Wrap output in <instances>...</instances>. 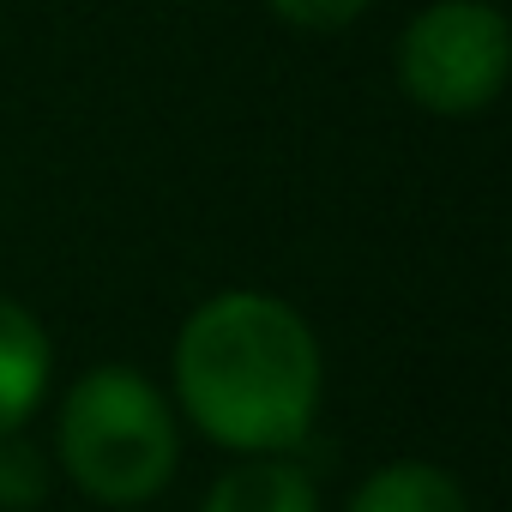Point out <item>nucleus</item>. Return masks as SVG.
I'll list each match as a JSON object with an SVG mask.
<instances>
[{
  "label": "nucleus",
  "instance_id": "obj_3",
  "mask_svg": "<svg viewBox=\"0 0 512 512\" xmlns=\"http://www.w3.org/2000/svg\"><path fill=\"white\" fill-rule=\"evenodd\" d=\"M512 73V25L494 0H434L398 37V91L446 121L482 115Z\"/></svg>",
  "mask_w": 512,
  "mask_h": 512
},
{
  "label": "nucleus",
  "instance_id": "obj_2",
  "mask_svg": "<svg viewBox=\"0 0 512 512\" xmlns=\"http://www.w3.org/2000/svg\"><path fill=\"white\" fill-rule=\"evenodd\" d=\"M55 458L97 506H145L175 482L181 464L175 404L139 368L103 362L61 398Z\"/></svg>",
  "mask_w": 512,
  "mask_h": 512
},
{
  "label": "nucleus",
  "instance_id": "obj_1",
  "mask_svg": "<svg viewBox=\"0 0 512 512\" xmlns=\"http://www.w3.org/2000/svg\"><path fill=\"white\" fill-rule=\"evenodd\" d=\"M169 368L187 422L241 458L302 446L326 392L314 326L266 290H223L199 302Z\"/></svg>",
  "mask_w": 512,
  "mask_h": 512
},
{
  "label": "nucleus",
  "instance_id": "obj_5",
  "mask_svg": "<svg viewBox=\"0 0 512 512\" xmlns=\"http://www.w3.org/2000/svg\"><path fill=\"white\" fill-rule=\"evenodd\" d=\"M199 512H320V488L284 452H260V458H241L235 470H223L205 488Z\"/></svg>",
  "mask_w": 512,
  "mask_h": 512
},
{
  "label": "nucleus",
  "instance_id": "obj_4",
  "mask_svg": "<svg viewBox=\"0 0 512 512\" xmlns=\"http://www.w3.org/2000/svg\"><path fill=\"white\" fill-rule=\"evenodd\" d=\"M49 374H55V350L43 320L25 302L0 296V434H19L37 416Z\"/></svg>",
  "mask_w": 512,
  "mask_h": 512
},
{
  "label": "nucleus",
  "instance_id": "obj_6",
  "mask_svg": "<svg viewBox=\"0 0 512 512\" xmlns=\"http://www.w3.org/2000/svg\"><path fill=\"white\" fill-rule=\"evenodd\" d=\"M344 512H470V494L452 470L428 464V458H398L380 464Z\"/></svg>",
  "mask_w": 512,
  "mask_h": 512
},
{
  "label": "nucleus",
  "instance_id": "obj_8",
  "mask_svg": "<svg viewBox=\"0 0 512 512\" xmlns=\"http://www.w3.org/2000/svg\"><path fill=\"white\" fill-rule=\"evenodd\" d=\"M266 7L296 31H344L374 7V0H266Z\"/></svg>",
  "mask_w": 512,
  "mask_h": 512
},
{
  "label": "nucleus",
  "instance_id": "obj_7",
  "mask_svg": "<svg viewBox=\"0 0 512 512\" xmlns=\"http://www.w3.org/2000/svg\"><path fill=\"white\" fill-rule=\"evenodd\" d=\"M55 464L49 452L19 428V434H0V512H31L49 500Z\"/></svg>",
  "mask_w": 512,
  "mask_h": 512
}]
</instances>
